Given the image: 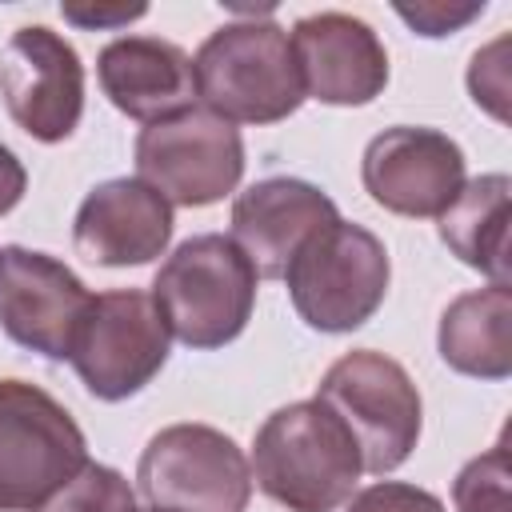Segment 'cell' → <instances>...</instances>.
Returning a JSON list of instances; mask_svg holds the SVG:
<instances>
[{"instance_id": "6da1fadb", "label": "cell", "mask_w": 512, "mask_h": 512, "mask_svg": "<svg viewBox=\"0 0 512 512\" xmlns=\"http://www.w3.org/2000/svg\"><path fill=\"white\" fill-rule=\"evenodd\" d=\"M252 484L288 512H336L364 472L348 428L320 404L276 408L252 440Z\"/></svg>"}, {"instance_id": "7a4b0ae2", "label": "cell", "mask_w": 512, "mask_h": 512, "mask_svg": "<svg viewBox=\"0 0 512 512\" xmlns=\"http://www.w3.org/2000/svg\"><path fill=\"white\" fill-rule=\"evenodd\" d=\"M256 280V268L228 236L204 232L184 240L160 264L148 296L160 308L168 336L188 348H224L252 320Z\"/></svg>"}, {"instance_id": "3957f363", "label": "cell", "mask_w": 512, "mask_h": 512, "mask_svg": "<svg viewBox=\"0 0 512 512\" xmlns=\"http://www.w3.org/2000/svg\"><path fill=\"white\" fill-rule=\"evenodd\" d=\"M196 100L228 124H276L304 104L288 32L272 20L216 28L196 60Z\"/></svg>"}, {"instance_id": "277c9868", "label": "cell", "mask_w": 512, "mask_h": 512, "mask_svg": "<svg viewBox=\"0 0 512 512\" xmlns=\"http://www.w3.org/2000/svg\"><path fill=\"white\" fill-rule=\"evenodd\" d=\"M292 308L316 332H352L376 316L388 296L392 264L380 236L364 224L332 220L284 268Z\"/></svg>"}, {"instance_id": "5b68a950", "label": "cell", "mask_w": 512, "mask_h": 512, "mask_svg": "<svg viewBox=\"0 0 512 512\" xmlns=\"http://www.w3.org/2000/svg\"><path fill=\"white\" fill-rule=\"evenodd\" d=\"M316 400L348 428L364 472H392L400 468L424 424V404L412 376L384 352L356 348L344 352L316 388Z\"/></svg>"}, {"instance_id": "8992f818", "label": "cell", "mask_w": 512, "mask_h": 512, "mask_svg": "<svg viewBox=\"0 0 512 512\" xmlns=\"http://www.w3.org/2000/svg\"><path fill=\"white\" fill-rule=\"evenodd\" d=\"M84 464L72 412L28 380H0V512H36Z\"/></svg>"}, {"instance_id": "52a82bcc", "label": "cell", "mask_w": 512, "mask_h": 512, "mask_svg": "<svg viewBox=\"0 0 512 512\" xmlns=\"http://www.w3.org/2000/svg\"><path fill=\"white\" fill-rule=\"evenodd\" d=\"M136 484L164 512H244L252 500L248 456L208 424L160 428L140 452Z\"/></svg>"}, {"instance_id": "ba28073f", "label": "cell", "mask_w": 512, "mask_h": 512, "mask_svg": "<svg viewBox=\"0 0 512 512\" xmlns=\"http://www.w3.org/2000/svg\"><path fill=\"white\" fill-rule=\"evenodd\" d=\"M168 328L160 308L140 288L100 292L72 340V368L96 400H128L168 364Z\"/></svg>"}, {"instance_id": "9c48e42d", "label": "cell", "mask_w": 512, "mask_h": 512, "mask_svg": "<svg viewBox=\"0 0 512 512\" xmlns=\"http://www.w3.org/2000/svg\"><path fill=\"white\" fill-rule=\"evenodd\" d=\"M136 172L168 204L204 208L236 192L244 176V140L236 124L208 108L144 124L136 136Z\"/></svg>"}, {"instance_id": "30bf717a", "label": "cell", "mask_w": 512, "mask_h": 512, "mask_svg": "<svg viewBox=\"0 0 512 512\" xmlns=\"http://www.w3.org/2000/svg\"><path fill=\"white\" fill-rule=\"evenodd\" d=\"M0 96L16 128L32 140H68L84 116L80 52L44 24L16 28L0 48Z\"/></svg>"}, {"instance_id": "8fae6325", "label": "cell", "mask_w": 512, "mask_h": 512, "mask_svg": "<svg viewBox=\"0 0 512 512\" xmlns=\"http://www.w3.org/2000/svg\"><path fill=\"white\" fill-rule=\"evenodd\" d=\"M88 308L92 292L64 260L20 244L0 248V328L20 348L68 360Z\"/></svg>"}, {"instance_id": "7c38bea8", "label": "cell", "mask_w": 512, "mask_h": 512, "mask_svg": "<svg viewBox=\"0 0 512 512\" xmlns=\"http://www.w3.org/2000/svg\"><path fill=\"white\" fill-rule=\"evenodd\" d=\"M360 180L396 216H440L464 188V152L436 128L396 124L368 140Z\"/></svg>"}, {"instance_id": "4fadbf2b", "label": "cell", "mask_w": 512, "mask_h": 512, "mask_svg": "<svg viewBox=\"0 0 512 512\" xmlns=\"http://www.w3.org/2000/svg\"><path fill=\"white\" fill-rule=\"evenodd\" d=\"M304 96L336 108L372 104L388 84L380 36L348 12H312L288 32Z\"/></svg>"}, {"instance_id": "5bb4252c", "label": "cell", "mask_w": 512, "mask_h": 512, "mask_svg": "<svg viewBox=\"0 0 512 512\" xmlns=\"http://www.w3.org/2000/svg\"><path fill=\"white\" fill-rule=\"evenodd\" d=\"M172 240V204L140 176L96 184L72 220V244L100 268H140L164 256Z\"/></svg>"}, {"instance_id": "9a60e30c", "label": "cell", "mask_w": 512, "mask_h": 512, "mask_svg": "<svg viewBox=\"0 0 512 512\" xmlns=\"http://www.w3.org/2000/svg\"><path fill=\"white\" fill-rule=\"evenodd\" d=\"M340 220L328 192L296 176H272L244 188L232 204V244L264 280H280L308 236Z\"/></svg>"}, {"instance_id": "2e32d148", "label": "cell", "mask_w": 512, "mask_h": 512, "mask_svg": "<svg viewBox=\"0 0 512 512\" xmlns=\"http://www.w3.org/2000/svg\"><path fill=\"white\" fill-rule=\"evenodd\" d=\"M96 76L104 96L132 120L156 124L196 108L192 56L160 36H120L100 48Z\"/></svg>"}, {"instance_id": "e0dca14e", "label": "cell", "mask_w": 512, "mask_h": 512, "mask_svg": "<svg viewBox=\"0 0 512 512\" xmlns=\"http://www.w3.org/2000/svg\"><path fill=\"white\" fill-rule=\"evenodd\" d=\"M440 360L476 380H504L512 372V292L508 284H488L456 296L436 332Z\"/></svg>"}, {"instance_id": "ac0fdd59", "label": "cell", "mask_w": 512, "mask_h": 512, "mask_svg": "<svg viewBox=\"0 0 512 512\" xmlns=\"http://www.w3.org/2000/svg\"><path fill=\"white\" fill-rule=\"evenodd\" d=\"M508 192V176L488 172L464 180L460 196L436 216L448 252L492 284H508Z\"/></svg>"}, {"instance_id": "d6986e66", "label": "cell", "mask_w": 512, "mask_h": 512, "mask_svg": "<svg viewBox=\"0 0 512 512\" xmlns=\"http://www.w3.org/2000/svg\"><path fill=\"white\" fill-rule=\"evenodd\" d=\"M36 512H140L128 476L108 464H84L72 480H64Z\"/></svg>"}, {"instance_id": "ffe728a7", "label": "cell", "mask_w": 512, "mask_h": 512, "mask_svg": "<svg viewBox=\"0 0 512 512\" xmlns=\"http://www.w3.org/2000/svg\"><path fill=\"white\" fill-rule=\"evenodd\" d=\"M456 512H512L508 504V448L492 444L484 456L468 460L452 484Z\"/></svg>"}, {"instance_id": "44dd1931", "label": "cell", "mask_w": 512, "mask_h": 512, "mask_svg": "<svg viewBox=\"0 0 512 512\" xmlns=\"http://www.w3.org/2000/svg\"><path fill=\"white\" fill-rule=\"evenodd\" d=\"M504 52H508V36L480 48L468 64V92L496 120H508V64H504Z\"/></svg>"}, {"instance_id": "7402d4cb", "label": "cell", "mask_w": 512, "mask_h": 512, "mask_svg": "<svg viewBox=\"0 0 512 512\" xmlns=\"http://www.w3.org/2000/svg\"><path fill=\"white\" fill-rule=\"evenodd\" d=\"M348 512H448V508L440 504V496H432L416 484L380 480V484L356 492L348 500Z\"/></svg>"}, {"instance_id": "603a6c76", "label": "cell", "mask_w": 512, "mask_h": 512, "mask_svg": "<svg viewBox=\"0 0 512 512\" xmlns=\"http://www.w3.org/2000/svg\"><path fill=\"white\" fill-rule=\"evenodd\" d=\"M484 12V4H396V16L408 20L420 36H448L456 28H464L468 20H476Z\"/></svg>"}, {"instance_id": "cb8c5ba5", "label": "cell", "mask_w": 512, "mask_h": 512, "mask_svg": "<svg viewBox=\"0 0 512 512\" xmlns=\"http://www.w3.org/2000/svg\"><path fill=\"white\" fill-rule=\"evenodd\" d=\"M144 12H148V4H84V0L60 4V16L80 28H124V24L140 20Z\"/></svg>"}, {"instance_id": "d4e9b609", "label": "cell", "mask_w": 512, "mask_h": 512, "mask_svg": "<svg viewBox=\"0 0 512 512\" xmlns=\"http://www.w3.org/2000/svg\"><path fill=\"white\" fill-rule=\"evenodd\" d=\"M24 188H28V172H24L20 156L8 144H0V216L20 204Z\"/></svg>"}, {"instance_id": "484cf974", "label": "cell", "mask_w": 512, "mask_h": 512, "mask_svg": "<svg viewBox=\"0 0 512 512\" xmlns=\"http://www.w3.org/2000/svg\"><path fill=\"white\" fill-rule=\"evenodd\" d=\"M148 512H164V508H148Z\"/></svg>"}]
</instances>
